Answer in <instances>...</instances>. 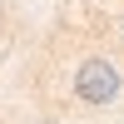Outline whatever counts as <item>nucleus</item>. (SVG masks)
Masks as SVG:
<instances>
[{
	"label": "nucleus",
	"mask_w": 124,
	"mask_h": 124,
	"mask_svg": "<svg viewBox=\"0 0 124 124\" xmlns=\"http://www.w3.org/2000/svg\"><path fill=\"white\" fill-rule=\"evenodd\" d=\"M75 94L85 99V104H109V99L119 94V70L109 65V60H85V65L75 70Z\"/></svg>",
	"instance_id": "obj_1"
}]
</instances>
